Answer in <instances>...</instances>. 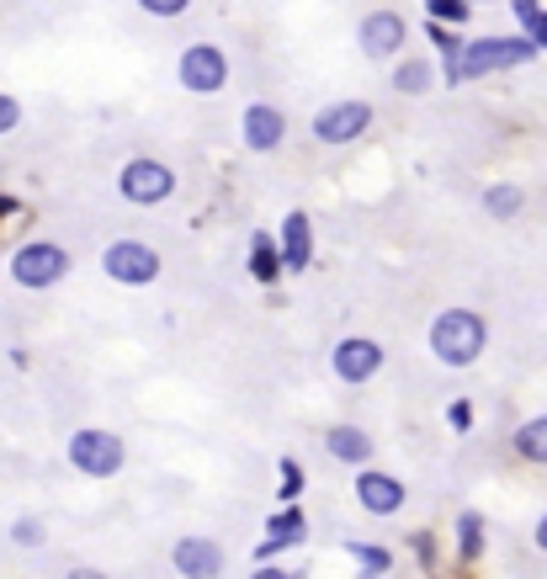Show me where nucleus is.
Masks as SVG:
<instances>
[{
  "instance_id": "6e6552de",
  "label": "nucleus",
  "mask_w": 547,
  "mask_h": 579,
  "mask_svg": "<svg viewBox=\"0 0 547 579\" xmlns=\"http://www.w3.org/2000/svg\"><path fill=\"white\" fill-rule=\"evenodd\" d=\"M367 128H372V107L367 101H330L314 118V139L319 144H357Z\"/></svg>"
},
{
  "instance_id": "f03ea898",
  "label": "nucleus",
  "mask_w": 547,
  "mask_h": 579,
  "mask_svg": "<svg viewBox=\"0 0 547 579\" xmlns=\"http://www.w3.org/2000/svg\"><path fill=\"white\" fill-rule=\"evenodd\" d=\"M537 59V48L526 37H479V43H462L457 64H447V86H462V80H484V75H500V69H516V64Z\"/></svg>"
},
{
  "instance_id": "c85d7f7f",
  "label": "nucleus",
  "mask_w": 547,
  "mask_h": 579,
  "mask_svg": "<svg viewBox=\"0 0 547 579\" xmlns=\"http://www.w3.org/2000/svg\"><path fill=\"white\" fill-rule=\"evenodd\" d=\"M139 6H144L150 17H165V22H171V17H182V11L192 6V0H139Z\"/></svg>"
},
{
  "instance_id": "72a5a7b5",
  "label": "nucleus",
  "mask_w": 547,
  "mask_h": 579,
  "mask_svg": "<svg viewBox=\"0 0 547 579\" xmlns=\"http://www.w3.org/2000/svg\"><path fill=\"white\" fill-rule=\"evenodd\" d=\"M537 548H543V553H547V516H543V521H537Z\"/></svg>"
},
{
  "instance_id": "f257e3e1",
  "label": "nucleus",
  "mask_w": 547,
  "mask_h": 579,
  "mask_svg": "<svg viewBox=\"0 0 547 579\" xmlns=\"http://www.w3.org/2000/svg\"><path fill=\"white\" fill-rule=\"evenodd\" d=\"M489 346V325L473 308H447L430 319V357L441 367H473Z\"/></svg>"
},
{
  "instance_id": "1a4fd4ad",
  "label": "nucleus",
  "mask_w": 547,
  "mask_h": 579,
  "mask_svg": "<svg viewBox=\"0 0 547 579\" xmlns=\"http://www.w3.org/2000/svg\"><path fill=\"white\" fill-rule=\"evenodd\" d=\"M240 139H244V150H255V154L282 150V139H287L282 107H272V101H250V107L240 112Z\"/></svg>"
},
{
  "instance_id": "0eeeda50",
  "label": "nucleus",
  "mask_w": 547,
  "mask_h": 579,
  "mask_svg": "<svg viewBox=\"0 0 547 579\" xmlns=\"http://www.w3.org/2000/svg\"><path fill=\"white\" fill-rule=\"evenodd\" d=\"M176 75H182L186 91L214 96V91H223V86H229V59H223V48H218V43H192V48H182Z\"/></svg>"
},
{
  "instance_id": "7ed1b4c3",
  "label": "nucleus",
  "mask_w": 547,
  "mask_h": 579,
  "mask_svg": "<svg viewBox=\"0 0 547 579\" xmlns=\"http://www.w3.org/2000/svg\"><path fill=\"white\" fill-rule=\"evenodd\" d=\"M11 276H17V287H28V293H43V287H54L69 276V250L54 240H28L17 244V255H11Z\"/></svg>"
},
{
  "instance_id": "e433bc0d",
  "label": "nucleus",
  "mask_w": 547,
  "mask_h": 579,
  "mask_svg": "<svg viewBox=\"0 0 547 579\" xmlns=\"http://www.w3.org/2000/svg\"><path fill=\"white\" fill-rule=\"evenodd\" d=\"M426 6H430V0H426Z\"/></svg>"
},
{
  "instance_id": "423d86ee",
  "label": "nucleus",
  "mask_w": 547,
  "mask_h": 579,
  "mask_svg": "<svg viewBox=\"0 0 547 579\" xmlns=\"http://www.w3.org/2000/svg\"><path fill=\"white\" fill-rule=\"evenodd\" d=\"M101 272L122 282V287H150L160 276V250L144 240H112L101 250Z\"/></svg>"
},
{
  "instance_id": "5701e85b",
  "label": "nucleus",
  "mask_w": 547,
  "mask_h": 579,
  "mask_svg": "<svg viewBox=\"0 0 547 579\" xmlns=\"http://www.w3.org/2000/svg\"><path fill=\"white\" fill-rule=\"evenodd\" d=\"M276 479H282V484H276V500H282V505H293V500L304 494V468H298V458H282Z\"/></svg>"
},
{
  "instance_id": "c9c22d12",
  "label": "nucleus",
  "mask_w": 547,
  "mask_h": 579,
  "mask_svg": "<svg viewBox=\"0 0 547 579\" xmlns=\"http://www.w3.org/2000/svg\"><path fill=\"white\" fill-rule=\"evenodd\" d=\"M468 6H479V0H468Z\"/></svg>"
},
{
  "instance_id": "b1692460",
  "label": "nucleus",
  "mask_w": 547,
  "mask_h": 579,
  "mask_svg": "<svg viewBox=\"0 0 547 579\" xmlns=\"http://www.w3.org/2000/svg\"><path fill=\"white\" fill-rule=\"evenodd\" d=\"M426 11H430V22H436V28H447V22L462 28V22L473 17V6H468V0H430Z\"/></svg>"
},
{
  "instance_id": "bb28decb",
  "label": "nucleus",
  "mask_w": 547,
  "mask_h": 579,
  "mask_svg": "<svg viewBox=\"0 0 547 579\" xmlns=\"http://www.w3.org/2000/svg\"><path fill=\"white\" fill-rule=\"evenodd\" d=\"M521 28H526V43H532L537 54H547V11H537V17H526Z\"/></svg>"
},
{
  "instance_id": "473e14b6",
  "label": "nucleus",
  "mask_w": 547,
  "mask_h": 579,
  "mask_svg": "<svg viewBox=\"0 0 547 579\" xmlns=\"http://www.w3.org/2000/svg\"><path fill=\"white\" fill-rule=\"evenodd\" d=\"M69 579H107L101 569H69Z\"/></svg>"
},
{
  "instance_id": "aec40b11",
  "label": "nucleus",
  "mask_w": 547,
  "mask_h": 579,
  "mask_svg": "<svg viewBox=\"0 0 547 579\" xmlns=\"http://www.w3.org/2000/svg\"><path fill=\"white\" fill-rule=\"evenodd\" d=\"M516 452L526 462H547V415H537V420H526L516 430Z\"/></svg>"
},
{
  "instance_id": "ddd939ff",
  "label": "nucleus",
  "mask_w": 547,
  "mask_h": 579,
  "mask_svg": "<svg viewBox=\"0 0 547 579\" xmlns=\"http://www.w3.org/2000/svg\"><path fill=\"white\" fill-rule=\"evenodd\" d=\"M171 564H176L186 579H218L223 575V548H218L214 537H182V543L171 548Z\"/></svg>"
},
{
  "instance_id": "393cba45",
  "label": "nucleus",
  "mask_w": 547,
  "mask_h": 579,
  "mask_svg": "<svg viewBox=\"0 0 547 579\" xmlns=\"http://www.w3.org/2000/svg\"><path fill=\"white\" fill-rule=\"evenodd\" d=\"M11 543H17V548H43V521L22 516L17 526H11Z\"/></svg>"
},
{
  "instance_id": "dca6fc26",
  "label": "nucleus",
  "mask_w": 547,
  "mask_h": 579,
  "mask_svg": "<svg viewBox=\"0 0 547 579\" xmlns=\"http://www.w3.org/2000/svg\"><path fill=\"white\" fill-rule=\"evenodd\" d=\"M325 447L340 462H351V468H367V458H372V436L362 426H330L325 430Z\"/></svg>"
},
{
  "instance_id": "4be33fe9",
  "label": "nucleus",
  "mask_w": 547,
  "mask_h": 579,
  "mask_svg": "<svg viewBox=\"0 0 547 579\" xmlns=\"http://www.w3.org/2000/svg\"><path fill=\"white\" fill-rule=\"evenodd\" d=\"M484 208H489L494 218H516V214H521V186H511V182L489 186V192H484Z\"/></svg>"
},
{
  "instance_id": "f3484780",
  "label": "nucleus",
  "mask_w": 547,
  "mask_h": 579,
  "mask_svg": "<svg viewBox=\"0 0 547 579\" xmlns=\"http://www.w3.org/2000/svg\"><path fill=\"white\" fill-rule=\"evenodd\" d=\"M250 272H255V282H276L282 276V255H276V240L266 229L250 240Z\"/></svg>"
},
{
  "instance_id": "9b49d317",
  "label": "nucleus",
  "mask_w": 547,
  "mask_h": 579,
  "mask_svg": "<svg viewBox=\"0 0 547 579\" xmlns=\"http://www.w3.org/2000/svg\"><path fill=\"white\" fill-rule=\"evenodd\" d=\"M330 367H335V378H340V383H367V378H378V372H383V346H378V340H367V336H351V340H340V346H335Z\"/></svg>"
},
{
  "instance_id": "6ab92c4d",
  "label": "nucleus",
  "mask_w": 547,
  "mask_h": 579,
  "mask_svg": "<svg viewBox=\"0 0 547 579\" xmlns=\"http://www.w3.org/2000/svg\"><path fill=\"white\" fill-rule=\"evenodd\" d=\"M479 553H484V516H479V511H462V516H457V558L473 564Z\"/></svg>"
},
{
  "instance_id": "39448f33",
  "label": "nucleus",
  "mask_w": 547,
  "mask_h": 579,
  "mask_svg": "<svg viewBox=\"0 0 547 579\" xmlns=\"http://www.w3.org/2000/svg\"><path fill=\"white\" fill-rule=\"evenodd\" d=\"M118 192L122 203H133V208H154V203H171V192H176V171L165 165V160H128L118 171Z\"/></svg>"
},
{
  "instance_id": "2f4dec72",
  "label": "nucleus",
  "mask_w": 547,
  "mask_h": 579,
  "mask_svg": "<svg viewBox=\"0 0 547 579\" xmlns=\"http://www.w3.org/2000/svg\"><path fill=\"white\" fill-rule=\"evenodd\" d=\"M250 579H298V575H293V569H255Z\"/></svg>"
},
{
  "instance_id": "7c9ffc66",
  "label": "nucleus",
  "mask_w": 547,
  "mask_h": 579,
  "mask_svg": "<svg viewBox=\"0 0 547 579\" xmlns=\"http://www.w3.org/2000/svg\"><path fill=\"white\" fill-rule=\"evenodd\" d=\"M511 6H516V22H526V17H537V11H543L537 0H511Z\"/></svg>"
},
{
  "instance_id": "9d476101",
  "label": "nucleus",
  "mask_w": 547,
  "mask_h": 579,
  "mask_svg": "<svg viewBox=\"0 0 547 579\" xmlns=\"http://www.w3.org/2000/svg\"><path fill=\"white\" fill-rule=\"evenodd\" d=\"M404 37H409V28H404L398 11H372V17H362V28H357V43H362L367 59H398Z\"/></svg>"
},
{
  "instance_id": "4468645a",
  "label": "nucleus",
  "mask_w": 547,
  "mask_h": 579,
  "mask_svg": "<svg viewBox=\"0 0 547 579\" xmlns=\"http://www.w3.org/2000/svg\"><path fill=\"white\" fill-rule=\"evenodd\" d=\"M276 255H282V272H308V261H314V229H308V214H287V218H282Z\"/></svg>"
},
{
  "instance_id": "a878e982",
  "label": "nucleus",
  "mask_w": 547,
  "mask_h": 579,
  "mask_svg": "<svg viewBox=\"0 0 547 579\" xmlns=\"http://www.w3.org/2000/svg\"><path fill=\"white\" fill-rule=\"evenodd\" d=\"M17 128H22V101L0 91V139H6V133H17Z\"/></svg>"
},
{
  "instance_id": "c756f323",
  "label": "nucleus",
  "mask_w": 547,
  "mask_h": 579,
  "mask_svg": "<svg viewBox=\"0 0 547 579\" xmlns=\"http://www.w3.org/2000/svg\"><path fill=\"white\" fill-rule=\"evenodd\" d=\"M447 420H452L457 430H468V426H473V404H468V398H457L452 409H447Z\"/></svg>"
},
{
  "instance_id": "a211bd4d",
  "label": "nucleus",
  "mask_w": 547,
  "mask_h": 579,
  "mask_svg": "<svg viewBox=\"0 0 547 579\" xmlns=\"http://www.w3.org/2000/svg\"><path fill=\"white\" fill-rule=\"evenodd\" d=\"M346 553L357 558V575L362 579H383L389 569H394V553L378 548V543H346Z\"/></svg>"
},
{
  "instance_id": "412c9836",
  "label": "nucleus",
  "mask_w": 547,
  "mask_h": 579,
  "mask_svg": "<svg viewBox=\"0 0 547 579\" xmlns=\"http://www.w3.org/2000/svg\"><path fill=\"white\" fill-rule=\"evenodd\" d=\"M394 91H404V96H426V91H430V64H420V59L398 64V69H394Z\"/></svg>"
},
{
  "instance_id": "f8f14e48",
  "label": "nucleus",
  "mask_w": 547,
  "mask_h": 579,
  "mask_svg": "<svg viewBox=\"0 0 547 579\" xmlns=\"http://www.w3.org/2000/svg\"><path fill=\"white\" fill-rule=\"evenodd\" d=\"M357 505L372 511V516H394V511H404V484H398L394 473L362 468L357 473Z\"/></svg>"
},
{
  "instance_id": "f704fd0d",
  "label": "nucleus",
  "mask_w": 547,
  "mask_h": 579,
  "mask_svg": "<svg viewBox=\"0 0 547 579\" xmlns=\"http://www.w3.org/2000/svg\"><path fill=\"white\" fill-rule=\"evenodd\" d=\"M17 214V203H11V197H0V218H11Z\"/></svg>"
},
{
  "instance_id": "20e7f679",
  "label": "nucleus",
  "mask_w": 547,
  "mask_h": 579,
  "mask_svg": "<svg viewBox=\"0 0 547 579\" xmlns=\"http://www.w3.org/2000/svg\"><path fill=\"white\" fill-rule=\"evenodd\" d=\"M122 458H128V447H122V436H112V430L86 426L69 436V468L86 473V479H112L122 468Z\"/></svg>"
},
{
  "instance_id": "2eb2a0df",
  "label": "nucleus",
  "mask_w": 547,
  "mask_h": 579,
  "mask_svg": "<svg viewBox=\"0 0 547 579\" xmlns=\"http://www.w3.org/2000/svg\"><path fill=\"white\" fill-rule=\"evenodd\" d=\"M304 537H308L304 511H298V505H287V511H276V516L266 521V548H261V558H272V553H282V548H298Z\"/></svg>"
},
{
  "instance_id": "cd10ccee",
  "label": "nucleus",
  "mask_w": 547,
  "mask_h": 579,
  "mask_svg": "<svg viewBox=\"0 0 547 579\" xmlns=\"http://www.w3.org/2000/svg\"><path fill=\"white\" fill-rule=\"evenodd\" d=\"M430 43L441 48V59H447V64H457V54H462V43H457L447 28H436V22H430Z\"/></svg>"
}]
</instances>
